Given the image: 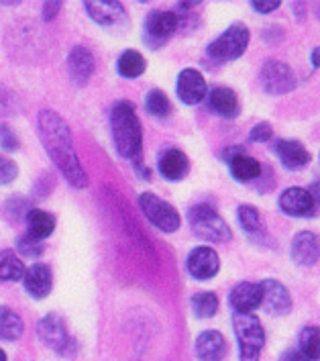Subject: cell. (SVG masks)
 <instances>
[{"label": "cell", "instance_id": "obj_1", "mask_svg": "<svg viewBox=\"0 0 320 361\" xmlns=\"http://www.w3.org/2000/svg\"><path fill=\"white\" fill-rule=\"evenodd\" d=\"M37 127L45 152L54 161V166L61 171V176L68 180V184L74 188H86L88 176L80 164L74 147V137L66 121L54 111H41L37 116Z\"/></svg>", "mask_w": 320, "mask_h": 361}, {"label": "cell", "instance_id": "obj_2", "mask_svg": "<svg viewBox=\"0 0 320 361\" xmlns=\"http://www.w3.org/2000/svg\"><path fill=\"white\" fill-rule=\"evenodd\" d=\"M111 131L114 147L121 157L135 159L143 149V129L141 121L129 100H118L111 109Z\"/></svg>", "mask_w": 320, "mask_h": 361}, {"label": "cell", "instance_id": "obj_3", "mask_svg": "<svg viewBox=\"0 0 320 361\" xmlns=\"http://www.w3.org/2000/svg\"><path fill=\"white\" fill-rule=\"evenodd\" d=\"M188 221L196 237L207 239L212 243H226L233 237V231L226 221L208 204H194L188 210Z\"/></svg>", "mask_w": 320, "mask_h": 361}, {"label": "cell", "instance_id": "obj_4", "mask_svg": "<svg viewBox=\"0 0 320 361\" xmlns=\"http://www.w3.org/2000/svg\"><path fill=\"white\" fill-rule=\"evenodd\" d=\"M249 39L251 33L243 23H235L226 29L223 35L214 39L207 47L208 59L216 61V63H228L235 61L239 57H243V54L249 47Z\"/></svg>", "mask_w": 320, "mask_h": 361}, {"label": "cell", "instance_id": "obj_5", "mask_svg": "<svg viewBox=\"0 0 320 361\" xmlns=\"http://www.w3.org/2000/svg\"><path fill=\"white\" fill-rule=\"evenodd\" d=\"M235 335L239 341L241 361H259L265 345V333L261 321L255 314H235L233 317Z\"/></svg>", "mask_w": 320, "mask_h": 361}, {"label": "cell", "instance_id": "obj_6", "mask_svg": "<svg viewBox=\"0 0 320 361\" xmlns=\"http://www.w3.org/2000/svg\"><path fill=\"white\" fill-rule=\"evenodd\" d=\"M139 207L143 210V214L149 219V223L153 227H157L164 233H173L180 228V212L178 209H173L170 202L161 200L159 196H155L153 192H143L139 196Z\"/></svg>", "mask_w": 320, "mask_h": 361}, {"label": "cell", "instance_id": "obj_7", "mask_svg": "<svg viewBox=\"0 0 320 361\" xmlns=\"http://www.w3.org/2000/svg\"><path fill=\"white\" fill-rule=\"evenodd\" d=\"M178 31V17L173 11H151L143 25V41L151 49L166 45Z\"/></svg>", "mask_w": 320, "mask_h": 361}, {"label": "cell", "instance_id": "obj_8", "mask_svg": "<svg viewBox=\"0 0 320 361\" xmlns=\"http://www.w3.org/2000/svg\"><path fill=\"white\" fill-rule=\"evenodd\" d=\"M39 337L45 345H49L51 349H56L61 355H72L75 353V341L68 335V329L61 321V317L56 312H49L47 317H43L37 324Z\"/></svg>", "mask_w": 320, "mask_h": 361}, {"label": "cell", "instance_id": "obj_9", "mask_svg": "<svg viewBox=\"0 0 320 361\" xmlns=\"http://www.w3.org/2000/svg\"><path fill=\"white\" fill-rule=\"evenodd\" d=\"M259 82L267 94H288L296 88V76L290 66L278 59H267L259 72Z\"/></svg>", "mask_w": 320, "mask_h": 361}, {"label": "cell", "instance_id": "obj_10", "mask_svg": "<svg viewBox=\"0 0 320 361\" xmlns=\"http://www.w3.org/2000/svg\"><path fill=\"white\" fill-rule=\"evenodd\" d=\"M221 157L228 164L230 176H233L237 182H253V180H257V178L264 173V166H261L255 157L245 155V149L239 147V145L226 147Z\"/></svg>", "mask_w": 320, "mask_h": 361}, {"label": "cell", "instance_id": "obj_11", "mask_svg": "<svg viewBox=\"0 0 320 361\" xmlns=\"http://www.w3.org/2000/svg\"><path fill=\"white\" fill-rule=\"evenodd\" d=\"M176 92H178V98L184 104L196 106V104H200L207 98V80H204V76L198 70L186 68L178 76Z\"/></svg>", "mask_w": 320, "mask_h": 361}, {"label": "cell", "instance_id": "obj_12", "mask_svg": "<svg viewBox=\"0 0 320 361\" xmlns=\"http://www.w3.org/2000/svg\"><path fill=\"white\" fill-rule=\"evenodd\" d=\"M186 267H188L190 276L196 278V280H210L219 274V253L212 247L207 245H200V247L192 249L186 259Z\"/></svg>", "mask_w": 320, "mask_h": 361}, {"label": "cell", "instance_id": "obj_13", "mask_svg": "<svg viewBox=\"0 0 320 361\" xmlns=\"http://www.w3.org/2000/svg\"><path fill=\"white\" fill-rule=\"evenodd\" d=\"M280 209L288 216L308 219V216H314V212H316V200L310 194V190H304V188H288L280 196Z\"/></svg>", "mask_w": 320, "mask_h": 361}, {"label": "cell", "instance_id": "obj_14", "mask_svg": "<svg viewBox=\"0 0 320 361\" xmlns=\"http://www.w3.org/2000/svg\"><path fill=\"white\" fill-rule=\"evenodd\" d=\"M84 6H86L88 17L102 27L127 23V11L116 0H94V2H84Z\"/></svg>", "mask_w": 320, "mask_h": 361}, {"label": "cell", "instance_id": "obj_15", "mask_svg": "<svg viewBox=\"0 0 320 361\" xmlns=\"http://www.w3.org/2000/svg\"><path fill=\"white\" fill-rule=\"evenodd\" d=\"M23 282H25V290L31 298L43 300L54 288V271L45 264H35L29 269H25Z\"/></svg>", "mask_w": 320, "mask_h": 361}, {"label": "cell", "instance_id": "obj_16", "mask_svg": "<svg viewBox=\"0 0 320 361\" xmlns=\"http://www.w3.org/2000/svg\"><path fill=\"white\" fill-rule=\"evenodd\" d=\"M228 302L235 314H253V310L261 306V288L253 282H241L230 290Z\"/></svg>", "mask_w": 320, "mask_h": 361}, {"label": "cell", "instance_id": "obj_17", "mask_svg": "<svg viewBox=\"0 0 320 361\" xmlns=\"http://www.w3.org/2000/svg\"><path fill=\"white\" fill-rule=\"evenodd\" d=\"M261 305L271 314H285L292 308V298L285 286L278 280H264L261 284Z\"/></svg>", "mask_w": 320, "mask_h": 361}, {"label": "cell", "instance_id": "obj_18", "mask_svg": "<svg viewBox=\"0 0 320 361\" xmlns=\"http://www.w3.org/2000/svg\"><path fill=\"white\" fill-rule=\"evenodd\" d=\"M208 109L212 113H216L223 118H237L241 113V104H239V96L235 94V90L226 88V86H216L212 88L207 96Z\"/></svg>", "mask_w": 320, "mask_h": 361}, {"label": "cell", "instance_id": "obj_19", "mask_svg": "<svg viewBox=\"0 0 320 361\" xmlns=\"http://www.w3.org/2000/svg\"><path fill=\"white\" fill-rule=\"evenodd\" d=\"M68 70L75 86H86V82L94 74V57L86 47L75 45L68 56Z\"/></svg>", "mask_w": 320, "mask_h": 361}, {"label": "cell", "instance_id": "obj_20", "mask_svg": "<svg viewBox=\"0 0 320 361\" xmlns=\"http://www.w3.org/2000/svg\"><path fill=\"white\" fill-rule=\"evenodd\" d=\"M292 259L302 267H310L319 262V239L312 231H302L294 237Z\"/></svg>", "mask_w": 320, "mask_h": 361}, {"label": "cell", "instance_id": "obj_21", "mask_svg": "<svg viewBox=\"0 0 320 361\" xmlns=\"http://www.w3.org/2000/svg\"><path fill=\"white\" fill-rule=\"evenodd\" d=\"M157 170H159V173L166 180L178 182L182 178H186V173L190 171L188 155L182 152V149H166V152L159 155Z\"/></svg>", "mask_w": 320, "mask_h": 361}, {"label": "cell", "instance_id": "obj_22", "mask_svg": "<svg viewBox=\"0 0 320 361\" xmlns=\"http://www.w3.org/2000/svg\"><path fill=\"white\" fill-rule=\"evenodd\" d=\"M273 147H276V155L280 157L285 170H300V168L310 164V153L300 141L280 139V141H276Z\"/></svg>", "mask_w": 320, "mask_h": 361}, {"label": "cell", "instance_id": "obj_23", "mask_svg": "<svg viewBox=\"0 0 320 361\" xmlns=\"http://www.w3.org/2000/svg\"><path fill=\"white\" fill-rule=\"evenodd\" d=\"M196 353L202 361H223L226 355V341L219 331H204L196 339Z\"/></svg>", "mask_w": 320, "mask_h": 361}, {"label": "cell", "instance_id": "obj_24", "mask_svg": "<svg viewBox=\"0 0 320 361\" xmlns=\"http://www.w3.org/2000/svg\"><path fill=\"white\" fill-rule=\"evenodd\" d=\"M27 227L29 237L35 241H45L56 231V216L47 210L31 209L27 212Z\"/></svg>", "mask_w": 320, "mask_h": 361}, {"label": "cell", "instance_id": "obj_25", "mask_svg": "<svg viewBox=\"0 0 320 361\" xmlns=\"http://www.w3.org/2000/svg\"><path fill=\"white\" fill-rule=\"evenodd\" d=\"M116 70H118V74L123 78H139L145 74V70H147V61H145V57L141 56L139 51H135V49H127V51H123L121 57H118V61H116Z\"/></svg>", "mask_w": 320, "mask_h": 361}, {"label": "cell", "instance_id": "obj_26", "mask_svg": "<svg viewBox=\"0 0 320 361\" xmlns=\"http://www.w3.org/2000/svg\"><path fill=\"white\" fill-rule=\"evenodd\" d=\"M23 335V321L8 306H0V341H17Z\"/></svg>", "mask_w": 320, "mask_h": 361}, {"label": "cell", "instance_id": "obj_27", "mask_svg": "<svg viewBox=\"0 0 320 361\" xmlns=\"http://www.w3.org/2000/svg\"><path fill=\"white\" fill-rule=\"evenodd\" d=\"M237 216H239V225H241V228L245 231L247 235H251V237H264L265 225L261 214H259V210L249 207V204H243V207H239V210H237Z\"/></svg>", "mask_w": 320, "mask_h": 361}, {"label": "cell", "instance_id": "obj_28", "mask_svg": "<svg viewBox=\"0 0 320 361\" xmlns=\"http://www.w3.org/2000/svg\"><path fill=\"white\" fill-rule=\"evenodd\" d=\"M25 276V264L15 251H0V282H17Z\"/></svg>", "mask_w": 320, "mask_h": 361}, {"label": "cell", "instance_id": "obj_29", "mask_svg": "<svg viewBox=\"0 0 320 361\" xmlns=\"http://www.w3.org/2000/svg\"><path fill=\"white\" fill-rule=\"evenodd\" d=\"M190 305H192V312L198 319H210L219 310V296L214 292H198L192 296Z\"/></svg>", "mask_w": 320, "mask_h": 361}, {"label": "cell", "instance_id": "obj_30", "mask_svg": "<svg viewBox=\"0 0 320 361\" xmlns=\"http://www.w3.org/2000/svg\"><path fill=\"white\" fill-rule=\"evenodd\" d=\"M300 351L304 357L310 361H316L320 357V343H319V326H306L300 333Z\"/></svg>", "mask_w": 320, "mask_h": 361}, {"label": "cell", "instance_id": "obj_31", "mask_svg": "<svg viewBox=\"0 0 320 361\" xmlns=\"http://www.w3.org/2000/svg\"><path fill=\"white\" fill-rule=\"evenodd\" d=\"M145 109L151 116L157 118H168L171 114V102L161 90H151L149 94L145 96Z\"/></svg>", "mask_w": 320, "mask_h": 361}, {"label": "cell", "instance_id": "obj_32", "mask_svg": "<svg viewBox=\"0 0 320 361\" xmlns=\"http://www.w3.org/2000/svg\"><path fill=\"white\" fill-rule=\"evenodd\" d=\"M17 176H19V168H17V164H15L11 157H6V155H2V153H0V186L11 184Z\"/></svg>", "mask_w": 320, "mask_h": 361}, {"label": "cell", "instance_id": "obj_33", "mask_svg": "<svg viewBox=\"0 0 320 361\" xmlns=\"http://www.w3.org/2000/svg\"><path fill=\"white\" fill-rule=\"evenodd\" d=\"M0 145L4 152H17L20 147L19 137L11 125H0Z\"/></svg>", "mask_w": 320, "mask_h": 361}, {"label": "cell", "instance_id": "obj_34", "mask_svg": "<svg viewBox=\"0 0 320 361\" xmlns=\"http://www.w3.org/2000/svg\"><path fill=\"white\" fill-rule=\"evenodd\" d=\"M17 247L23 255H27V257H39L41 253H43V245H41V241H35V239H31L29 235H25V237H20L19 243H17Z\"/></svg>", "mask_w": 320, "mask_h": 361}, {"label": "cell", "instance_id": "obj_35", "mask_svg": "<svg viewBox=\"0 0 320 361\" xmlns=\"http://www.w3.org/2000/svg\"><path fill=\"white\" fill-rule=\"evenodd\" d=\"M251 141H257V143H265V141H269L271 137H273V129H271V125L269 123H257L253 129H251Z\"/></svg>", "mask_w": 320, "mask_h": 361}, {"label": "cell", "instance_id": "obj_36", "mask_svg": "<svg viewBox=\"0 0 320 361\" xmlns=\"http://www.w3.org/2000/svg\"><path fill=\"white\" fill-rule=\"evenodd\" d=\"M251 6H253V11L255 13H261V15H267V13H273V11H278L280 6H282V2L280 0H273V2H269V0H253L251 2Z\"/></svg>", "mask_w": 320, "mask_h": 361}, {"label": "cell", "instance_id": "obj_37", "mask_svg": "<svg viewBox=\"0 0 320 361\" xmlns=\"http://www.w3.org/2000/svg\"><path fill=\"white\" fill-rule=\"evenodd\" d=\"M59 8H61V2H45L43 4V20H54L57 13H59Z\"/></svg>", "mask_w": 320, "mask_h": 361}, {"label": "cell", "instance_id": "obj_38", "mask_svg": "<svg viewBox=\"0 0 320 361\" xmlns=\"http://www.w3.org/2000/svg\"><path fill=\"white\" fill-rule=\"evenodd\" d=\"M282 361H310L308 357H304L298 349H288L282 355Z\"/></svg>", "mask_w": 320, "mask_h": 361}, {"label": "cell", "instance_id": "obj_39", "mask_svg": "<svg viewBox=\"0 0 320 361\" xmlns=\"http://www.w3.org/2000/svg\"><path fill=\"white\" fill-rule=\"evenodd\" d=\"M319 54H320V49L316 47V49L312 51V66H314V68H319Z\"/></svg>", "mask_w": 320, "mask_h": 361}, {"label": "cell", "instance_id": "obj_40", "mask_svg": "<svg viewBox=\"0 0 320 361\" xmlns=\"http://www.w3.org/2000/svg\"><path fill=\"white\" fill-rule=\"evenodd\" d=\"M0 361H6V353L2 349H0Z\"/></svg>", "mask_w": 320, "mask_h": 361}]
</instances>
